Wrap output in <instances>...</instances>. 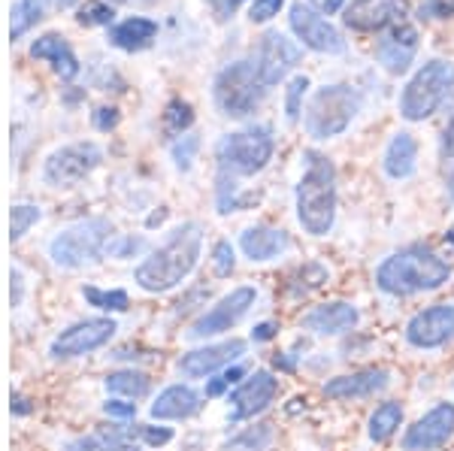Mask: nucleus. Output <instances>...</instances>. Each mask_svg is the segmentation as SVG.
<instances>
[{
    "label": "nucleus",
    "instance_id": "nucleus-39",
    "mask_svg": "<svg viewBox=\"0 0 454 451\" xmlns=\"http://www.w3.org/2000/svg\"><path fill=\"white\" fill-rule=\"evenodd\" d=\"M79 21L82 25H109L113 21V6H106V4H91L88 10H82V16H79Z\"/></svg>",
    "mask_w": 454,
    "mask_h": 451
},
{
    "label": "nucleus",
    "instance_id": "nucleus-5",
    "mask_svg": "<svg viewBox=\"0 0 454 451\" xmlns=\"http://www.w3.org/2000/svg\"><path fill=\"white\" fill-rule=\"evenodd\" d=\"M454 94V64L430 61L415 73L400 97V113L406 121H424Z\"/></svg>",
    "mask_w": 454,
    "mask_h": 451
},
{
    "label": "nucleus",
    "instance_id": "nucleus-14",
    "mask_svg": "<svg viewBox=\"0 0 454 451\" xmlns=\"http://www.w3.org/2000/svg\"><path fill=\"white\" fill-rule=\"evenodd\" d=\"M454 433V406L439 403L424 418L415 421L403 436V451H434L449 442Z\"/></svg>",
    "mask_w": 454,
    "mask_h": 451
},
{
    "label": "nucleus",
    "instance_id": "nucleus-31",
    "mask_svg": "<svg viewBox=\"0 0 454 451\" xmlns=\"http://www.w3.org/2000/svg\"><path fill=\"white\" fill-rule=\"evenodd\" d=\"M106 388L113 394H124V397H143L149 391V376L145 373H134V369H121V373L106 376Z\"/></svg>",
    "mask_w": 454,
    "mask_h": 451
},
{
    "label": "nucleus",
    "instance_id": "nucleus-23",
    "mask_svg": "<svg viewBox=\"0 0 454 451\" xmlns=\"http://www.w3.org/2000/svg\"><path fill=\"white\" fill-rule=\"evenodd\" d=\"M200 409V394L192 391L188 385H170L167 391H160L158 400L152 403V418H192L194 412Z\"/></svg>",
    "mask_w": 454,
    "mask_h": 451
},
{
    "label": "nucleus",
    "instance_id": "nucleus-4",
    "mask_svg": "<svg viewBox=\"0 0 454 451\" xmlns=\"http://www.w3.org/2000/svg\"><path fill=\"white\" fill-rule=\"evenodd\" d=\"M109 239H113V224L104 218H88V222L61 230L49 243V258L64 270H79V267L94 264L106 252Z\"/></svg>",
    "mask_w": 454,
    "mask_h": 451
},
{
    "label": "nucleus",
    "instance_id": "nucleus-8",
    "mask_svg": "<svg viewBox=\"0 0 454 451\" xmlns=\"http://www.w3.org/2000/svg\"><path fill=\"white\" fill-rule=\"evenodd\" d=\"M212 94H215V104L224 115L231 119H246L248 113L261 106L263 94H267V85H263L258 64L248 61H237L231 67H224L215 76V85H212Z\"/></svg>",
    "mask_w": 454,
    "mask_h": 451
},
{
    "label": "nucleus",
    "instance_id": "nucleus-26",
    "mask_svg": "<svg viewBox=\"0 0 454 451\" xmlns=\"http://www.w3.org/2000/svg\"><path fill=\"white\" fill-rule=\"evenodd\" d=\"M415 161H419V145L409 134H397L385 149V173L391 179H409L415 173Z\"/></svg>",
    "mask_w": 454,
    "mask_h": 451
},
{
    "label": "nucleus",
    "instance_id": "nucleus-25",
    "mask_svg": "<svg viewBox=\"0 0 454 451\" xmlns=\"http://www.w3.org/2000/svg\"><path fill=\"white\" fill-rule=\"evenodd\" d=\"M155 34H158L155 21L134 16V19H124L121 25H115L109 31V40H113V46L124 49V52H140V49H145L155 40Z\"/></svg>",
    "mask_w": 454,
    "mask_h": 451
},
{
    "label": "nucleus",
    "instance_id": "nucleus-12",
    "mask_svg": "<svg viewBox=\"0 0 454 451\" xmlns=\"http://www.w3.org/2000/svg\"><path fill=\"white\" fill-rule=\"evenodd\" d=\"M454 339V307L451 303H436V307L421 309L406 324V343L412 348H442Z\"/></svg>",
    "mask_w": 454,
    "mask_h": 451
},
{
    "label": "nucleus",
    "instance_id": "nucleus-3",
    "mask_svg": "<svg viewBox=\"0 0 454 451\" xmlns=\"http://www.w3.org/2000/svg\"><path fill=\"white\" fill-rule=\"evenodd\" d=\"M297 222L312 237L331 234L336 222V170L315 152L306 155V173L297 185Z\"/></svg>",
    "mask_w": 454,
    "mask_h": 451
},
{
    "label": "nucleus",
    "instance_id": "nucleus-36",
    "mask_svg": "<svg viewBox=\"0 0 454 451\" xmlns=\"http://www.w3.org/2000/svg\"><path fill=\"white\" fill-rule=\"evenodd\" d=\"M306 89H309V79H306V76L291 79L288 97H285V109H288V121H297V115H300V100H303Z\"/></svg>",
    "mask_w": 454,
    "mask_h": 451
},
{
    "label": "nucleus",
    "instance_id": "nucleus-49",
    "mask_svg": "<svg viewBox=\"0 0 454 451\" xmlns=\"http://www.w3.org/2000/svg\"><path fill=\"white\" fill-rule=\"evenodd\" d=\"M449 194H451V200H454V170L449 173Z\"/></svg>",
    "mask_w": 454,
    "mask_h": 451
},
{
    "label": "nucleus",
    "instance_id": "nucleus-35",
    "mask_svg": "<svg viewBox=\"0 0 454 451\" xmlns=\"http://www.w3.org/2000/svg\"><path fill=\"white\" fill-rule=\"evenodd\" d=\"M212 264H215L218 276H231L233 267H237V254H233V245L227 239H218L215 249H212Z\"/></svg>",
    "mask_w": 454,
    "mask_h": 451
},
{
    "label": "nucleus",
    "instance_id": "nucleus-50",
    "mask_svg": "<svg viewBox=\"0 0 454 451\" xmlns=\"http://www.w3.org/2000/svg\"><path fill=\"white\" fill-rule=\"evenodd\" d=\"M119 4H130V0H119ZM134 4H152V0H134Z\"/></svg>",
    "mask_w": 454,
    "mask_h": 451
},
{
    "label": "nucleus",
    "instance_id": "nucleus-15",
    "mask_svg": "<svg viewBox=\"0 0 454 451\" xmlns=\"http://www.w3.org/2000/svg\"><path fill=\"white\" fill-rule=\"evenodd\" d=\"M409 16V0H355L346 10V25L355 31H382L387 25H403Z\"/></svg>",
    "mask_w": 454,
    "mask_h": 451
},
{
    "label": "nucleus",
    "instance_id": "nucleus-43",
    "mask_svg": "<svg viewBox=\"0 0 454 451\" xmlns=\"http://www.w3.org/2000/svg\"><path fill=\"white\" fill-rule=\"evenodd\" d=\"M94 125H98L100 130L115 128V125H119V113H115L113 106H100V109H98V115H94Z\"/></svg>",
    "mask_w": 454,
    "mask_h": 451
},
{
    "label": "nucleus",
    "instance_id": "nucleus-32",
    "mask_svg": "<svg viewBox=\"0 0 454 451\" xmlns=\"http://www.w3.org/2000/svg\"><path fill=\"white\" fill-rule=\"evenodd\" d=\"M82 297L94 309L104 312H124L128 309V294L124 291H100V288H82Z\"/></svg>",
    "mask_w": 454,
    "mask_h": 451
},
{
    "label": "nucleus",
    "instance_id": "nucleus-1",
    "mask_svg": "<svg viewBox=\"0 0 454 451\" xmlns=\"http://www.w3.org/2000/svg\"><path fill=\"white\" fill-rule=\"evenodd\" d=\"M200 249H203V228L197 222H188L182 228H176L167 243L160 245L137 267L134 279L137 285L149 294H164L179 285L182 279H188L192 270L200 260Z\"/></svg>",
    "mask_w": 454,
    "mask_h": 451
},
{
    "label": "nucleus",
    "instance_id": "nucleus-46",
    "mask_svg": "<svg viewBox=\"0 0 454 451\" xmlns=\"http://www.w3.org/2000/svg\"><path fill=\"white\" fill-rule=\"evenodd\" d=\"M21 294H25V279H21V273L12 267V307L21 303Z\"/></svg>",
    "mask_w": 454,
    "mask_h": 451
},
{
    "label": "nucleus",
    "instance_id": "nucleus-6",
    "mask_svg": "<svg viewBox=\"0 0 454 451\" xmlns=\"http://www.w3.org/2000/svg\"><path fill=\"white\" fill-rule=\"evenodd\" d=\"M357 109H361V94L351 85H325L312 94L309 106H306V130L315 140L340 136L351 125Z\"/></svg>",
    "mask_w": 454,
    "mask_h": 451
},
{
    "label": "nucleus",
    "instance_id": "nucleus-44",
    "mask_svg": "<svg viewBox=\"0 0 454 451\" xmlns=\"http://www.w3.org/2000/svg\"><path fill=\"white\" fill-rule=\"evenodd\" d=\"M442 158H445V164H451V170H454V115L449 119V125H445V136H442Z\"/></svg>",
    "mask_w": 454,
    "mask_h": 451
},
{
    "label": "nucleus",
    "instance_id": "nucleus-27",
    "mask_svg": "<svg viewBox=\"0 0 454 451\" xmlns=\"http://www.w3.org/2000/svg\"><path fill=\"white\" fill-rule=\"evenodd\" d=\"M403 424V406L397 400H385L382 406H376V412L370 416V439L372 442H387L397 427Z\"/></svg>",
    "mask_w": 454,
    "mask_h": 451
},
{
    "label": "nucleus",
    "instance_id": "nucleus-22",
    "mask_svg": "<svg viewBox=\"0 0 454 451\" xmlns=\"http://www.w3.org/2000/svg\"><path fill=\"white\" fill-rule=\"evenodd\" d=\"M291 239L285 230H276V228H248L243 230V237H239V249L248 260H273L279 258L282 252H288Z\"/></svg>",
    "mask_w": 454,
    "mask_h": 451
},
{
    "label": "nucleus",
    "instance_id": "nucleus-33",
    "mask_svg": "<svg viewBox=\"0 0 454 451\" xmlns=\"http://www.w3.org/2000/svg\"><path fill=\"white\" fill-rule=\"evenodd\" d=\"M40 222V206H31V203H21V206H12V222H10V239L16 243L27 234L31 224Z\"/></svg>",
    "mask_w": 454,
    "mask_h": 451
},
{
    "label": "nucleus",
    "instance_id": "nucleus-41",
    "mask_svg": "<svg viewBox=\"0 0 454 451\" xmlns=\"http://www.w3.org/2000/svg\"><path fill=\"white\" fill-rule=\"evenodd\" d=\"M140 436L149 446H167L173 439V431L170 427H140Z\"/></svg>",
    "mask_w": 454,
    "mask_h": 451
},
{
    "label": "nucleus",
    "instance_id": "nucleus-10",
    "mask_svg": "<svg viewBox=\"0 0 454 451\" xmlns=\"http://www.w3.org/2000/svg\"><path fill=\"white\" fill-rule=\"evenodd\" d=\"M254 300H258V291L252 285L233 288L231 294L222 297L209 312H203V315L197 318L192 327V339H207V337H218V333H227L231 327H237L248 315Z\"/></svg>",
    "mask_w": 454,
    "mask_h": 451
},
{
    "label": "nucleus",
    "instance_id": "nucleus-51",
    "mask_svg": "<svg viewBox=\"0 0 454 451\" xmlns=\"http://www.w3.org/2000/svg\"><path fill=\"white\" fill-rule=\"evenodd\" d=\"M58 4H61V6H73L76 0H58Z\"/></svg>",
    "mask_w": 454,
    "mask_h": 451
},
{
    "label": "nucleus",
    "instance_id": "nucleus-16",
    "mask_svg": "<svg viewBox=\"0 0 454 451\" xmlns=\"http://www.w3.org/2000/svg\"><path fill=\"white\" fill-rule=\"evenodd\" d=\"M243 354H246L243 339H224V343L203 346V348H194V352H185L179 358V369L188 376V379H203V376H212L215 369L231 367V363L239 361Z\"/></svg>",
    "mask_w": 454,
    "mask_h": 451
},
{
    "label": "nucleus",
    "instance_id": "nucleus-20",
    "mask_svg": "<svg viewBox=\"0 0 454 451\" xmlns=\"http://www.w3.org/2000/svg\"><path fill=\"white\" fill-rule=\"evenodd\" d=\"M357 322H361V312H357L351 303H325V307H315L303 315L306 330L318 333V337H340V333L351 330Z\"/></svg>",
    "mask_w": 454,
    "mask_h": 451
},
{
    "label": "nucleus",
    "instance_id": "nucleus-17",
    "mask_svg": "<svg viewBox=\"0 0 454 451\" xmlns=\"http://www.w3.org/2000/svg\"><path fill=\"white\" fill-rule=\"evenodd\" d=\"M276 394H279V379L273 373H267V369H258L252 379H246L231 394L233 418H254L273 403Z\"/></svg>",
    "mask_w": 454,
    "mask_h": 451
},
{
    "label": "nucleus",
    "instance_id": "nucleus-48",
    "mask_svg": "<svg viewBox=\"0 0 454 451\" xmlns=\"http://www.w3.org/2000/svg\"><path fill=\"white\" fill-rule=\"evenodd\" d=\"M445 243H449L451 249H454V228H449V230H445Z\"/></svg>",
    "mask_w": 454,
    "mask_h": 451
},
{
    "label": "nucleus",
    "instance_id": "nucleus-11",
    "mask_svg": "<svg viewBox=\"0 0 454 451\" xmlns=\"http://www.w3.org/2000/svg\"><path fill=\"white\" fill-rule=\"evenodd\" d=\"M115 322L113 318H88V322H79L61 330L58 337L52 339V358H82L88 352H98L100 346H106L109 339L115 337Z\"/></svg>",
    "mask_w": 454,
    "mask_h": 451
},
{
    "label": "nucleus",
    "instance_id": "nucleus-37",
    "mask_svg": "<svg viewBox=\"0 0 454 451\" xmlns=\"http://www.w3.org/2000/svg\"><path fill=\"white\" fill-rule=\"evenodd\" d=\"M197 149H200V140H197V136H182V140L173 145L176 167H179V170H188L197 155Z\"/></svg>",
    "mask_w": 454,
    "mask_h": 451
},
{
    "label": "nucleus",
    "instance_id": "nucleus-2",
    "mask_svg": "<svg viewBox=\"0 0 454 451\" xmlns=\"http://www.w3.org/2000/svg\"><path fill=\"white\" fill-rule=\"evenodd\" d=\"M451 279L449 260H442L427 245H409L403 252H394L379 264L376 285L391 297H409L421 291H436Z\"/></svg>",
    "mask_w": 454,
    "mask_h": 451
},
{
    "label": "nucleus",
    "instance_id": "nucleus-28",
    "mask_svg": "<svg viewBox=\"0 0 454 451\" xmlns=\"http://www.w3.org/2000/svg\"><path fill=\"white\" fill-rule=\"evenodd\" d=\"M130 431H106V433H94L82 436V439H73L64 446V451H130Z\"/></svg>",
    "mask_w": 454,
    "mask_h": 451
},
{
    "label": "nucleus",
    "instance_id": "nucleus-40",
    "mask_svg": "<svg viewBox=\"0 0 454 451\" xmlns=\"http://www.w3.org/2000/svg\"><path fill=\"white\" fill-rule=\"evenodd\" d=\"M282 4L285 0H254L252 4V21H270L273 16H279V10H282Z\"/></svg>",
    "mask_w": 454,
    "mask_h": 451
},
{
    "label": "nucleus",
    "instance_id": "nucleus-38",
    "mask_svg": "<svg viewBox=\"0 0 454 451\" xmlns=\"http://www.w3.org/2000/svg\"><path fill=\"white\" fill-rule=\"evenodd\" d=\"M239 379H243V367H231V369H224L222 376H215L209 385H207V397H218V394H224L231 385H237Z\"/></svg>",
    "mask_w": 454,
    "mask_h": 451
},
{
    "label": "nucleus",
    "instance_id": "nucleus-52",
    "mask_svg": "<svg viewBox=\"0 0 454 451\" xmlns=\"http://www.w3.org/2000/svg\"><path fill=\"white\" fill-rule=\"evenodd\" d=\"M239 4V0H231V6H237Z\"/></svg>",
    "mask_w": 454,
    "mask_h": 451
},
{
    "label": "nucleus",
    "instance_id": "nucleus-18",
    "mask_svg": "<svg viewBox=\"0 0 454 451\" xmlns=\"http://www.w3.org/2000/svg\"><path fill=\"white\" fill-rule=\"evenodd\" d=\"M300 61V46L294 40H288L285 34L270 31L261 43V55H258V73L263 79V85H276L279 79Z\"/></svg>",
    "mask_w": 454,
    "mask_h": 451
},
{
    "label": "nucleus",
    "instance_id": "nucleus-7",
    "mask_svg": "<svg viewBox=\"0 0 454 451\" xmlns=\"http://www.w3.org/2000/svg\"><path fill=\"white\" fill-rule=\"evenodd\" d=\"M273 134L270 128H248L237 130V134H227L215 145V158L222 173H233V176H254L273 158Z\"/></svg>",
    "mask_w": 454,
    "mask_h": 451
},
{
    "label": "nucleus",
    "instance_id": "nucleus-45",
    "mask_svg": "<svg viewBox=\"0 0 454 451\" xmlns=\"http://www.w3.org/2000/svg\"><path fill=\"white\" fill-rule=\"evenodd\" d=\"M276 330H279V324H276V322H263V324H258L252 330V339H254V343H267V339L276 337Z\"/></svg>",
    "mask_w": 454,
    "mask_h": 451
},
{
    "label": "nucleus",
    "instance_id": "nucleus-47",
    "mask_svg": "<svg viewBox=\"0 0 454 451\" xmlns=\"http://www.w3.org/2000/svg\"><path fill=\"white\" fill-rule=\"evenodd\" d=\"M340 4H342V0H325V10H327V12H333Z\"/></svg>",
    "mask_w": 454,
    "mask_h": 451
},
{
    "label": "nucleus",
    "instance_id": "nucleus-19",
    "mask_svg": "<svg viewBox=\"0 0 454 451\" xmlns=\"http://www.w3.org/2000/svg\"><path fill=\"white\" fill-rule=\"evenodd\" d=\"M391 385V373L382 367H370V369H357V373L336 376L325 385V397L331 400H364L372 397L379 391H385Z\"/></svg>",
    "mask_w": 454,
    "mask_h": 451
},
{
    "label": "nucleus",
    "instance_id": "nucleus-13",
    "mask_svg": "<svg viewBox=\"0 0 454 451\" xmlns=\"http://www.w3.org/2000/svg\"><path fill=\"white\" fill-rule=\"evenodd\" d=\"M291 31H294L303 46H309L312 52H325V55H342L346 52V40L340 36V31L318 16L312 6L294 4L291 6Z\"/></svg>",
    "mask_w": 454,
    "mask_h": 451
},
{
    "label": "nucleus",
    "instance_id": "nucleus-30",
    "mask_svg": "<svg viewBox=\"0 0 454 451\" xmlns=\"http://www.w3.org/2000/svg\"><path fill=\"white\" fill-rule=\"evenodd\" d=\"M273 446V424H254L233 439H227L224 451H267Z\"/></svg>",
    "mask_w": 454,
    "mask_h": 451
},
{
    "label": "nucleus",
    "instance_id": "nucleus-42",
    "mask_svg": "<svg viewBox=\"0 0 454 451\" xmlns=\"http://www.w3.org/2000/svg\"><path fill=\"white\" fill-rule=\"evenodd\" d=\"M104 412L109 418H134L137 416V403H121V400H109V403L104 406Z\"/></svg>",
    "mask_w": 454,
    "mask_h": 451
},
{
    "label": "nucleus",
    "instance_id": "nucleus-21",
    "mask_svg": "<svg viewBox=\"0 0 454 451\" xmlns=\"http://www.w3.org/2000/svg\"><path fill=\"white\" fill-rule=\"evenodd\" d=\"M415 49H419V34H415V27L397 25L391 34L382 36V43H379V49H376V58L385 64L387 73H403L412 64Z\"/></svg>",
    "mask_w": 454,
    "mask_h": 451
},
{
    "label": "nucleus",
    "instance_id": "nucleus-9",
    "mask_svg": "<svg viewBox=\"0 0 454 451\" xmlns=\"http://www.w3.org/2000/svg\"><path fill=\"white\" fill-rule=\"evenodd\" d=\"M100 161H104L100 145H94V143L64 145V149H58L46 158L43 179L52 188H70V185H76V182H82Z\"/></svg>",
    "mask_w": 454,
    "mask_h": 451
},
{
    "label": "nucleus",
    "instance_id": "nucleus-34",
    "mask_svg": "<svg viewBox=\"0 0 454 451\" xmlns=\"http://www.w3.org/2000/svg\"><path fill=\"white\" fill-rule=\"evenodd\" d=\"M164 121H167V130H170V134H182V130L194 121V113H192V106H188L185 100H173V104L167 106Z\"/></svg>",
    "mask_w": 454,
    "mask_h": 451
},
{
    "label": "nucleus",
    "instance_id": "nucleus-24",
    "mask_svg": "<svg viewBox=\"0 0 454 451\" xmlns=\"http://www.w3.org/2000/svg\"><path fill=\"white\" fill-rule=\"evenodd\" d=\"M31 55L40 58V61H52L55 73H61L64 79H73L79 73V64H76L73 49L55 34H46V36H40V40H34Z\"/></svg>",
    "mask_w": 454,
    "mask_h": 451
},
{
    "label": "nucleus",
    "instance_id": "nucleus-29",
    "mask_svg": "<svg viewBox=\"0 0 454 451\" xmlns=\"http://www.w3.org/2000/svg\"><path fill=\"white\" fill-rule=\"evenodd\" d=\"M49 4H52V0H19V4L12 6V21H10V36H12V40H19L27 27L36 25V21L43 19V12H46Z\"/></svg>",
    "mask_w": 454,
    "mask_h": 451
}]
</instances>
